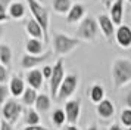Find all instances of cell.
Here are the masks:
<instances>
[{"mask_svg":"<svg viewBox=\"0 0 131 130\" xmlns=\"http://www.w3.org/2000/svg\"><path fill=\"white\" fill-rule=\"evenodd\" d=\"M6 19H7L6 9H5V6L0 3V21H6Z\"/></svg>","mask_w":131,"mask_h":130,"instance_id":"32","label":"cell"},{"mask_svg":"<svg viewBox=\"0 0 131 130\" xmlns=\"http://www.w3.org/2000/svg\"><path fill=\"white\" fill-rule=\"evenodd\" d=\"M121 123L127 126V127H131V109H124L122 114H121Z\"/></svg>","mask_w":131,"mask_h":130,"instance_id":"27","label":"cell"},{"mask_svg":"<svg viewBox=\"0 0 131 130\" xmlns=\"http://www.w3.org/2000/svg\"><path fill=\"white\" fill-rule=\"evenodd\" d=\"M43 78H44V77H43V72L40 70H31L30 72H28V76H27V81H28V84H30L32 89L38 90L43 84Z\"/></svg>","mask_w":131,"mask_h":130,"instance_id":"13","label":"cell"},{"mask_svg":"<svg viewBox=\"0 0 131 130\" xmlns=\"http://www.w3.org/2000/svg\"><path fill=\"white\" fill-rule=\"evenodd\" d=\"M12 59V50L6 44H0V64L3 67H9Z\"/></svg>","mask_w":131,"mask_h":130,"instance_id":"21","label":"cell"},{"mask_svg":"<svg viewBox=\"0 0 131 130\" xmlns=\"http://www.w3.org/2000/svg\"><path fill=\"white\" fill-rule=\"evenodd\" d=\"M21 98H22V102H24L27 106L34 105V104H36V99H37V92H36V89H32V87L25 89L24 93L21 95Z\"/></svg>","mask_w":131,"mask_h":130,"instance_id":"22","label":"cell"},{"mask_svg":"<svg viewBox=\"0 0 131 130\" xmlns=\"http://www.w3.org/2000/svg\"><path fill=\"white\" fill-rule=\"evenodd\" d=\"M36 108H37V112H46L50 108V105H52V100H50V98H49L47 95H37V99H36Z\"/></svg>","mask_w":131,"mask_h":130,"instance_id":"17","label":"cell"},{"mask_svg":"<svg viewBox=\"0 0 131 130\" xmlns=\"http://www.w3.org/2000/svg\"><path fill=\"white\" fill-rule=\"evenodd\" d=\"M24 121L28 126H37V124L40 123V115H38V112L36 109H25L24 111Z\"/></svg>","mask_w":131,"mask_h":130,"instance_id":"20","label":"cell"},{"mask_svg":"<svg viewBox=\"0 0 131 130\" xmlns=\"http://www.w3.org/2000/svg\"><path fill=\"white\" fill-rule=\"evenodd\" d=\"M9 90H10V93H12L13 96H21L25 90L24 81H22L19 77H12L10 84H9Z\"/></svg>","mask_w":131,"mask_h":130,"instance_id":"19","label":"cell"},{"mask_svg":"<svg viewBox=\"0 0 131 130\" xmlns=\"http://www.w3.org/2000/svg\"><path fill=\"white\" fill-rule=\"evenodd\" d=\"M103 96H105V90H103L102 86L94 84L93 87L90 89V99L93 100L94 104H99L100 100H103Z\"/></svg>","mask_w":131,"mask_h":130,"instance_id":"24","label":"cell"},{"mask_svg":"<svg viewBox=\"0 0 131 130\" xmlns=\"http://www.w3.org/2000/svg\"><path fill=\"white\" fill-rule=\"evenodd\" d=\"M115 35H116V41L119 46L128 47L131 44V28L128 25H119Z\"/></svg>","mask_w":131,"mask_h":130,"instance_id":"10","label":"cell"},{"mask_svg":"<svg viewBox=\"0 0 131 130\" xmlns=\"http://www.w3.org/2000/svg\"><path fill=\"white\" fill-rule=\"evenodd\" d=\"M97 22H99V27L102 28L105 37H106V39H111V37L113 35V33H115V27H113L115 24L112 22V19L107 18L106 15H99Z\"/></svg>","mask_w":131,"mask_h":130,"instance_id":"11","label":"cell"},{"mask_svg":"<svg viewBox=\"0 0 131 130\" xmlns=\"http://www.w3.org/2000/svg\"><path fill=\"white\" fill-rule=\"evenodd\" d=\"M7 93H9V89H7V86H5V84H0V106L6 102Z\"/></svg>","mask_w":131,"mask_h":130,"instance_id":"28","label":"cell"},{"mask_svg":"<svg viewBox=\"0 0 131 130\" xmlns=\"http://www.w3.org/2000/svg\"><path fill=\"white\" fill-rule=\"evenodd\" d=\"M125 104H127V106L131 109V90L127 93V96H125Z\"/></svg>","mask_w":131,"mask_h":130,"instance_id":"34","label":"cell"},{"mask_svg":"<svg viewBox=\"0 0 131 130\" xmlns=\"http://www.w3.org/2000/svg\"><path fill=\"white\" fill-rule=\"evenodd\" d=\"M83 16H84V6L80 5V3H75V5L71 6V9H69V12H68L66 21H68L69 24H72V22L80 21Z\"/></svg>","mask_w":131,"mask_h":130,"instance_id":"15","label":"cell"},{"mask_svg":"<svg viewBox=\"0 0 131 130\" xmlns=\"http://www.w3.org/2000/svg\"><path fill=\"white\" fill-rule=\"evenodd\" d=\"M27 3L32 13V18L43 30V40L49 43V11L37 0H27Z\"/></svg>","mask_w":131,"mask_h":130,"instance_id":"2","label":"cell"},{"mask_svg":"<svg viewBox=\"0 0 131 130\" xmlns=\"http://www.w3.org/2000/svg\"><path fill=\"white\" fill-rule=\"evenodd\" d=\"M112 78L115 89L122 87L124 84L131 81V61L124 58L116 59L112 65Z\"/></svg>","mask_w":131,"mask_h":130,"instance_id":"1","label":"cell"},{"mask_svg":"<svg viewBox=\"0 0 131 130\" xmlns=\"http://www.w3.org/2000/svg\"><path fill=\"white\" fill-rule=\"evenodd\" d=\"M97 34V22L91 16L84 18L77 30V39L80 40H94Z\"/></svg>","mask_w":131,"mask_h":130,"instance_id":"4","label":"cell"},{"mask_svg":"<svg viewBox=\"0 0 131 130\" xmlns=\"http://www.w3.org/2000/svg\"><path fill=\"white\" fill-rule=\"evenodd\" d=\"M87 130H97V127H96V126H90Z\"/></svg>","mask_w":131,"mask_h":130,"instance_id":"38","label":"cell"},{"mask_svg":"<svg viewBox=\"0 0 131 130\" xmlns=\"http://www.w3.org/2000/svg\"><path fill=\"white\" fill-rule=\"evenodd\" d=\"M25 13V6L22 5V3H19V2H15V3H12L10 5V7H9V15L12 18H15V19H19V18H22Z\"/></svg>","mask_w":131,"mask_h":130,"instance_id":"23","label":"cell"},{"mask_svg":"<svg viewBox=\"0 0 131 130\" xmlns=\"http://www.w3.org/2000/svg\"><path fill=\"white\" fill-rule=\"evenodd\" d=\"M65 77V71H63V61L59 59L56 61L53 70H52V76H50V92H52V96L56 99V95H58V90L60 87V83Z\"/></svg>","mask_w":131,"mask_h":130,"instance_id":"6","label":"cell"},{"mask_svg":"<svg viewBox=\"0 0 131 130\" xmlns=\"http://www.w3.org/2000/svg\"><path fill=\"white\" fill-rule=\"evenodd\" d=\"M77 84H78V77L75 74L65 76L62 83H60V87L58 90L56 99L63 100V99H68L69 96H72V95L75 93V90H77Z\"/></svg>","mask_w":131,"mask_h":130,"instance_id":"5","label":"cell"},{"mask_svg":"<svg viewBox=\"0 0 131 130\" xmlns=\"http://www.w3.org/2000/svg\"><path fill=\"white\" fill-rule=\"evenodd\" d=\"M50 56H52L50 52L41 53V55H30V53H27V55L22 56L21 65H22V68H25V70H31V68H34V67H37V65L43 64L44 61H47Z\"/></svg>","mask_w":131,"mask_h":130,"instance_id":"8","label":"cell"},{"mask_svg":"<svg viewBox=\"0 0 131 130\" xmlns=\"http://www.w3.org/2000/svg\"><path fill=\"white\" fill-rule=\"evenodd\" d=\"M80 39L77 37H69L66 34H62V33H58L54 34L53 37V47H54V53L58 55H65V53L71 52L72 49L80 44Z\"/></svg>","mask_w":131,"mask_h":130,"instance_id":"3","label":"cell"},{"mask_svg":"<svg viewBox=\"0 0 131 130\" xmlns=\"http://www.w3.org/2000/svg\"><path fill=\"white\" fill-rule=\"evenodd\" d=\"M128 2H131V0H128Z\"/></svg>","mask_w":131,"mask_h":130,"instance_id":"42","label":"cell"},{"mask_svg":"<svg viewBox=\"0 0 131 130\" xmlns=\"http://www.w3.org/2000/svg\"><path fill=\"white\" fill-rule=\"evenodd\" d=\"M113 112H115V108L109 99H103L97 104V114L102 118H111L113 115Z\"/></svg>","mask_w":131,"mask_h":130,"instance_id":"12","label":"cell"},{"mask_svg":"<svg viewBox=\"0 0 131 130\" xmlns=\"http://www.w3.org/2000/svg\"><path fill=\"white\" fill-rule=\"evenodd\" d=\"M2 111H3V117H5V120L12 124L19 118L21 112H22V106L19 105L15 99H9V100H6V102L3 104Z\"/></svg>","mask_w":131,"mask_h":130,"instance_id":"7","label":"cell"},{"mask_svg":"<svg viewBox=\"0 0 131 130\" xmlns=\"http://www.w3.org/2000/svg\"><path fill=\"white\" fill-rule=\"evenodd\" d=\"M27 31H28V34H30L32 39H38V40L43 39V30H41V27L37 24V21L34 18L27 21Z\"/></svg>","mask_w":131,"mask_h":130,"instance_id":"16","label":"cell"},{"mask_svg":"<svg viewBox=\"0 0 131 130\" xmlns=\"http://www.w3.org/2000/svg\"><path fill=\"white\" fill-rule=\"evenodd\" d=\"M109 130H122V129H121V127H119L118 124H112V126H111V127H109Z\"/></svg>","mask_w":131,"mask_h":130,"instance_id":"36","label":"cell"},{"mask_svg":"<svg viewBox=\"0 0 131 130\" xmlns=\"http://www.w3.org/2000/svg\"><path fill=\"white\" fill-rule=\"evenodd\" d=\"M0 123H2V120H0Z\"/></svg>","mask_w":131,"mask_h":130,"instance_id":"41","label":"cell"},{"mask_svg":"<svg viewBox=\"0 0 131 130\" xmlns=\"http://www.w3.org/2000/svg\"><path fill=\"white\" fill-rule=\"evenodd\" d=\"M37 2H40V3H43V2H44V0H37Z\"/></svg>","mask_w":131,"mask_h":130,"instance_id":"39","label":"cell"},{"mask_svg":"<svg viewBox=\"0 0 131 130\" xmlns=\"http://www.w3.org/2000/svg\"><path fill=\"white\" fill-rule=\"evenodd\" d=\"M63 112H65L66 121L69 124H75L78 121V117H80V100L78 99L68 100Z\"/></svg>","mask_w":131,"mask_h":130,"instance_id":"9","label":"cell"},{"mask_svg":"<svg viewBox=\"0 0 131 130\" xmlns=\"http://www.w3.org/2000/svg\"><path fill=\"white\" fill-rule=\"evenodd\" d=\"M53 9L58 13H68L71 9V0H53Z\"/></svg>","mask_w":131,"mask_h":130,"instance_id":"25","label":"cell"},{"mask_svg":"<svg viewBox=\"0 0 131 130\" xmlns=\"http://www.w3.org/2000/svg\"><path fill=\"white\" fill-rule=\"evenodd\" d=\"M27 52L30 53V55H41L43 52V43L38 39H28L27 40Z\"/></svg>","mask_w":131,"mask_h":130,"instance_id":"18","label":"cell"},{"mask_svg":"<svg viewBox=\"0 0 131 130\" xmlns=\"http://www.w3.org/2000/svg\"><path fill=\"white\" fill-rule=\"evenodd\" d=\"M0 130H13L12 129V124L6 121V120H2V123H0Z\"/></svg>","mask_w":131,"mask_h":130,"instance_id":"31","label":"cell"},{"mask_svg":"<svg viewBox=\"0 0 131 130\" xmlns=\"http://www.w3.org/2000/svg\"><path fill=\"white\" fill-rule=\"evenodd\" d=\"M52 120H53L54 126H58V127L63 126V124H65V121H66L65 112L62 111V109H56V111L53 112V115H52Z\"/></svg>","mask_w":131,"mask_h":130,"instance_id":"26","label":"cell"},{"mask_svg":"<svg viewBox=\"0 0 131 130\" xmlns=\"http://www.w3.org/2000/svg\"><path fill=\"white\" fill-rule=\"evenodd\" d=\"M7 78V71H6V67H3V65L0 64V84H5Z\"/></svg>","mask_w":131,"mask_h":130,"instance_id":"29","label":"cell"},{"mask_svg":"<svg viewBox=\"0 0 131 130\" xmlns=\"http://www.w3.org/2000/svg\"><path fill=\"white\" fill-rule=\"evenodd\" d=\"M3 34H5V28H3V27H0V39L3 37Z\"/></svg>","mask_w":131,"mask_h":130,"instance_id":"37","label":"cell"},{"mask_svg":"<svg viewBox=\"0 0 131 130\" xmlns=\"http://www.w3.org/2000/svg\"><path fill=\"white\" fill-rule=\"evenodd\" d=\"M52 70H53V67H49V65H46L44 68H43V77L44 78H50V76H52Z\"/></svg>","mask_w":131,"mask_h":130,"instance_id":"30","label":"cell"},{"mask_svg":"<svg viewBox=\"0 0 131 130\" xmlns=\"http://www.w3.org/2000/svg\"><path fill=\"white\" fill-rule=\"evenodd\" d=\"M122 9H124V0H115L111 9V19L116 25L122 22Z\"/></svg>","mask_w":131,"mask_h":130,"instance_id":"14","label":"cell"},{"mask_svg":"<svg viewBox=\"0 0 131 130\" xmlns=\"http://www.w3.org/2000/svg\"><path fill=\"white\" fill-rule=\"evenodd\" d=\"M62 130H80V129H78L75 124H68V126H65Z\"/></svg>","mask_w":131,"mask_h":130,"instance_id":"35","label":"cell"},{"mask_svg":"<svg viewBox=\"0 0 131 130\" xmlns=\"http://www.w3.org/2000/svg\"><path fill=\"white\" fill-rule=\"evenodd\" d=\"M128 130H131V127H128Z\"/></svg>","mask_w":131,"mask_h":130,"instance_id":"40","label":"cell"},{"mask_svg":"<svg viewBox=\"0 0 131 130\" xmlns=\"http://www.w3.org/2000/svg\"><path fill=\"white\" fill-rule=\"evenodd\" d=\"M22 130H49V129H46V127H43V126H27L25 129H22Z\"/></svg>","mask_w":131,"mask_h":130,"instance_id":"33","label":"cell"}]
</instances>
